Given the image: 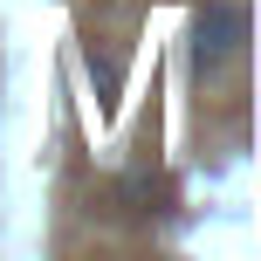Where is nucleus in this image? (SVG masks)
<instances>
[{
  "label": "nucleus",
  "mask_w": 261,
  "mask_h": 261,
  "mask_svg": "<svg viewBox=\"0 0 261 261\" xmlns=\"http://www.w3.org/2000/svg\"><path fill=\"white\" fill-rule=\"evenodd\" d=\"M241 48H248V14H241L234 0H206V7L193 14V62L220 69V62H234Z\"/></svg>",
  "instance_id": "f257e3e1"
}]
</instances>
